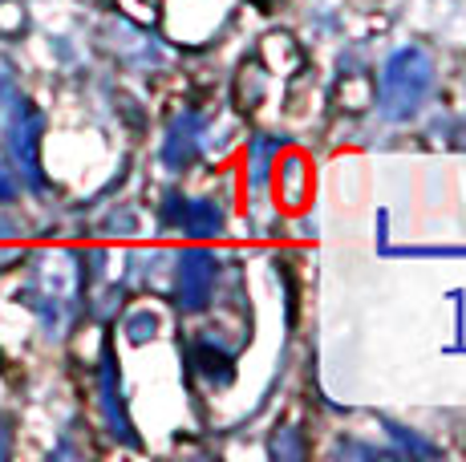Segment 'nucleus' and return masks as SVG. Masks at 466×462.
<instances>
[{"instance_id": "1", "label": "nucleus", "mask_w": 466, "mask_h": 462, "mask_svg": "<svg viewBox=\"0 0 466 462\" xmlns=\"http://www.w3.org/2000/svg\"><path fill=\"white\" fill-rule=\"evenodd\" d=\"M438 65L422 45H401L381 69V114L390 122H410L434 94Z\"/></svg>"}, {"instance_id": "2", "label": "nucleus", "mask_w": 466, "mask_h": 462, "mask_svg": "<svg viewBox=\"0 0 466 462\" xmlns=\"http://www.w3.org/2000/svg\"><path fill=\"white\" fill-rule=\"evenodd\" d=\"M41 130H45V118H41L37 105H33L25 94L8 90V102H5L8 158H13V166L25 175V183L29 186H45V175H41Z\"/></svg>"}, {"instance_id": "3", "label": "nucleus", "mask_w": 466, "mask_h": 462, "mask_svg": "<svg viewBox=\"0 0 466 462\" xmlns=\"http://www.w3.org/2000/svg\"><path fill=\"white\" fill-rule=\"evenodd\" d=\"M215 280H219V260L208 247H187L175 256V300L187 313H199L208 308Z\"/></svg>"}, {"instance_id": "4", "label": "nucleus", "mask_w": 466, "mask_h": 462, "mask_svg": "<svg viewBox=\"0 0 466 462\" xmlns=\"http://www.w3.org/2000/svg\"><path fill=\"white\" fill-rule=\"evenodd\" d=\"M199 146H203V122H199V114L183 110L175 122H170V130H167V146H163L167 166H170V171H183V166H191L195 155H199Z\"/></svg>"}, {"instance_id": "5", "label": "nucleus", "mask_w": 466, "mask_h": 462, "mask_svg": "<svg viewBox=\"0 0 466 462\" xmlns=\"http://www.w3.org/2000/svg\"><path fill=\"white\" fill-rule=\"evenodd\" d=\"M102 410H106V422H110V430L118 434L122 442H134V434H130V422H127V410H122L118 369H114V357H110V349H106V357H102Z\"/></svg>"}, {"instance_id": "6", "label": "nucleus", "mask_w": 466, "mask_h": 462, "mask_svg": "<svg viewBox=\"0 0 466 462\" xmlns=\"http://www.w3.org/2000/svg\"><path fill=\"white\" fill-rule=\"evenodd\" d=\"M178 227L187 236H219L223 207L215 199H183L178 203Z\"/></svg>"}, {"instance_id": "7", "label": "nucleus", "mask_w": 466, "mask_h": 462, "mask_svg": "<svg viewBox=\"0 0 466 462\" xmlns=\"http://www.w3.org/2000/svg\"><path fill=\"white\" fill-rule=\"evenodd\" d=\"M280 155V146L276 142H268V138H256L252 142V191H259L268 179V166H272V158Z\"/></svg>"}, {"instance_id": "8", "label": "nucleus", "mask_w": 466, "mask_h": 462, "mask_svg": "<svg viewBox=\"0 0 466 462\" xmlns=\"http://www.w3.org/2000/svg\"><path fill=\"white\" fill-rule=\"evenodd\" d=\"M155 316H150V313H138V316H130V341H147V336H155Z\"/></svg>"}, {"instance_id": "9", "label": "nucleus", "mask_w": 466, "mask_h": 462, "mask_svg": "<svg viewBox=\"0 0 466 462\" xmlns=\"http://www.w3.org/2000/svg\"><path fill=\"white\" fill-rule=\"evenodd\" d=\"M390 434H393V438H401V442H406V450H414V455H434V447H430V442L414 438V434H406V430H401V426H390Z\"/></svg>"}, {"instance_id": "10", "label": "nucleus", "mask_w": 466, "mask_h": 462, "mask_svg": "<svg viewBox=\"0 0 466 462\" xmlns=\"http://www.w3.org/2000/svg\"><path fill=\"white\" fill-rule=\"evenodd\" d=\"M16 195V179H13V171H8V163L0 158V203H8Z\"/></svg>"}, {"instance_id": "11", "label": "nucleus", "mask_w": 466, "mask_h": 462, "mask_svg": "<svg viewBox=\"0 0 466 462\" xmlns=\"http://www.w3.org/2000/svg\"><path fill=\"white\" fill-rule=\"evenodd\" d=\"M8 450H13V426H8V417L0 414V458H8Z\"/></svg>"}]
</instances>
